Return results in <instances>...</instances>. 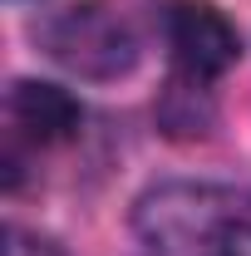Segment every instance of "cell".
<instances>
[{"label": "cell", "mask_w": 251, "mask_h": 256, "mask_svg": "<svg viewBox=\"0 0 251 256\" xmlns=\"http://www.w3.org/2000/svg\"><path fill=\"white\" fill-rule=\"evenodd\" d=\"M158 25L172 64L192 79H217L242 60V34L212 0H162Z\"/></svg>", "instance_id": "cell-3"}, {"label": "cell", "mask_w": 251, "mask_h": 256, "mask_svg": "<svg viewBox=\"0 0 251 256\" xmlns=\"http://www.w3.org/2000/svg\"><path fill=\"white\" fill-rule=\"evenodd\" d=\"M158 124L168 128L172 138H202V133H212L217 124V104L207 94V79H192V74H172L168 79V89L158 98Z\"/></svg>", "instance_id": "cell-5"}, {"label": "cell", "mask_w": 251, "mask_h": 256, "mask_svg": "<svg viewBox=\"0 0 251 256\" xmlns=\"http://www.w3.org/2000/svg\"><path fill=\"white\" fill-rule=\"evenodd\" d=\"M133 232L153 256H251V188L158 182L133 202Z\"/></svg>", "instance_id": "cell-1"}, {"label": "cell", "mask_w": 251, "mask_h": 256, "mask_svg": "<svg viewBox=\"0 0 251 256\" xmlns=\"http://www.w3.org/2000/svg\"><path fill=\"white\" fill-rule=\"evenodd\" d=\"M40 44L79 79H118L138 64V34L108 0H79L40 25Z\"/></svg>", "instance_id": "cell-2"}, {"label": "cell", "mask_w": 251, "mask_h": 256, "mask_svg": "<svg viewBox=\"0 0 251 256\" xmlns=\"http://www.w3.org/2000/svg\"><path fill=\"white\" fill-rule=\"evenodd\" d=\"M5 256H64L54 242H40V236H25V232H5Z\"/></svg>", "instance_id": "cell-6"}, {"label": "cell", "mask_w": 251, "mask_h": 256, "mask_svg": "<svg viewBox=\"0 0 251 256\" xmlns=\"http://www.w3.org/2000/svg\"><path fill=\"white\" fill-rule=\"evenodd\" d=\"M5 118H10V138H25L34 148H60L69 138H79L84 108H79V98L69 94V89H60V84L20 79V84H10Z\"/></svg>", "instance_id": "cell-4"}]
</instances>
